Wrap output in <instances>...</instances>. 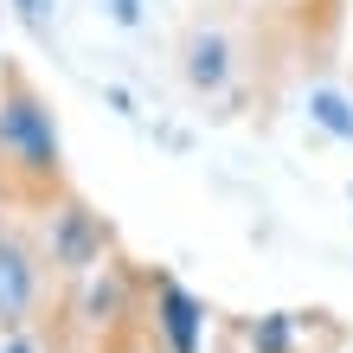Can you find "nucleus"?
I'll return each mask as SVG.
<instances>
[{"label": "nucleus", "mask_w": 353, "mask_h": 353, "mask_svg": "<svg viewBox=\"0 0 353 353\" xmlns=\"http://www.w3.org/2000/svg\"><path fill=\"white\" fill-rule=\"evenodd\" d=\"M71 193L65 135L52 103L19 65H0V205L7 212H52Z\"/></svg>", "instance_id": "nucleus-1"}, {"label": "nucleus", "mask_w": 353, "mask_h": 353, "mask_svg": "<svg viewBox=\"0 0 353 353\" xmlns=\"http://www.w3.org/2000/svg\"><path fill=\"white\" fill-rule=\"evenodd\" d=\"M103 251H110V225H103V212L90 199L65 193L52 205V225H46V257L65 270V276H90V270L103 263Z\"/></svg>", "instance_id": "nucleus-2"}, {"label": "nucleus", "mask_w": 353, "mask_h": 353, "mask_svg": "<svg viewBox=\"0 0 353 353\" xmlns=\"http://www.w3.org/2000/svg\"><path fill=\"white\" fill-rule=\"evenodd\" d=\"M39 308V251L26 232L0 225V334H19Z\"/></svg>", "instance_id": "nucleus-3"}, {"label": "nucleus", "mask_w": 353, "mask_h": 353, "mask_svg": "<svg viewBox=\"0 0 353 353\" xmlns=\"http://www.w3.org/2000/svg\"><path fill=\"white\" fill-rule=\"evenodd\" d=\"M154 327L168 334V353H199L205 341V302L174 276H154Z\"/></svg>", "instance_id": "nucleus-4"}, {"label": "nucleus", "mask_w": 353, "mask_h": 353, "mask_svg": "<svg viewBox=\"0 0 353 353\" xmlns=\"http://www.w3.org/2000/svg\"><path fill=\"white\" fill-rule=\"evenodd\" d=\"M180 77L199 97H219L225 84H232V39H225L219 26H193L180 39Z\"/></svg>", "instance_id": "nucleus-5"}, {"label": "nucleus", "mask_w": 353, "mask_h": 353, "mask_svg": "<svg viewBox=\"0 0 353 353\" xmlns=\"http://www.w3.org/2000/svg\"><path fill=\"white\" fill-rule=\"evenodd\" d=\"M308 122H321L334 141H353V103H347L341 90H327V84L308 90Z\"/></svg>", "instance_id": "nucleus-6"}, {"label": "nucleus", "mask_w": 353, "mask_h": 353, "mask_svg": "<svg viewBox=\"0 0 353 353\" xmlns=\"http://www.w3.org/2000/svg\"><path fill=\"white\" fill-rule=\"evenodd\" d=\"M289 327H296L289 315H263L257 321V353H289Z\"/></svg>", "instance_id": "nucleus-7"}, {"label": "nucleus", "mask_w": 353, "mask_h": 353, "mask_svg": "<svg viewBox=\"0 0 353 353\" xmlns=\"http://www.w3.org/2000/svg\"><path fill=\"white\" fill-rule=\"evenodd\" d=\"M0 353H39V341L19 327V334H0Z\"/></svg>", "instance_id": "nucleus-8"}, {"label": "nucleus", "mask_w": 353, "mask_h": 353, "mask_svg": "<svg viewBox=\"0 0 353 353\" xmlns=\"http://www.w3.org/2000/svg\"><path fill=\"white\" fill-rule=\"evenodd\" d=\"M13 13H19V19H26V26H32V32H39V0H13Z\"/></svg>", "instance_id": "nucleus-9"}, {"label": "nucleus", "mask_w": 353, "mask_h": 353, "mask_svg": "<svg viewBox=\"0 0 353 353\" xmlns=\"http://www.w3.org/2000/svg\"><path fill=\"white\" fill-rule=\"evenodd\" d=\"M116 19H122V26H135V0H116Z\"/></svg>", "instance_id": "nucleus-10"}, {"label": "nucleus", "mask_w": 353, "mask_h": 353, "mask_svg": "<svg viewBox=\"0 0 353 353\" xmlns=\"http://www.w3.org/2000/svg\"><path fill=\"white\" fill-rule=\"evenodd\" d=\"M0 65H7V58H0Z\"/></svg>", "instance_id": "nucleus-11"}]
</instances>
